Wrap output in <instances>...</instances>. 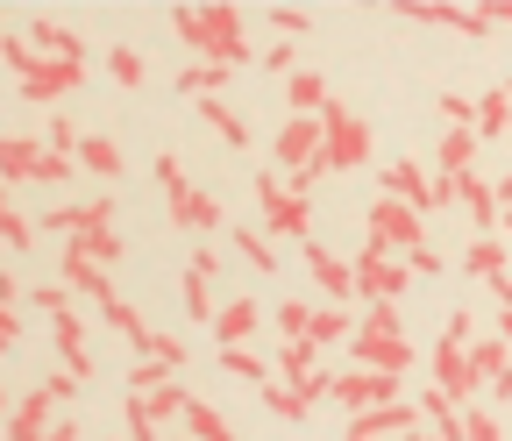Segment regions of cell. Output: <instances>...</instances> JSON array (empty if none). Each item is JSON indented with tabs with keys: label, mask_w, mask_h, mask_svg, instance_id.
Listing matches in <instances>:
<instances>
[{
	"label": "cell",
	"mask_w": 512,
	"mask_h": 441,
	"mask_svg": "<svg viewBox=\"0 0 512 441\" xmlns=\"http://www.w3.org/2000/svg\"><path fill=\"white\" fill-rule=\"evenodd\" d=\"M484 22H512V0H491V8H484Z\"/></svg>",
	"instance_id": "cell-43"
},
{
	"label": "cell",
	"mask_w": 512,
	"mask_h": 441,
	"mask_svg": "<svg viewBox=\"0 0 512 441\" xmlns=\"http://www.w3.org/2000/svg\"><path fill=\"white\" fill-rule=\"evenodd\" d=\"M143 413H150V420H171V413H185V392H178V385H171V392L157 385V392H143Z\"/></svg>",
	"instance_id": "cell-31"
},
{
	"label": "cell",
	"mask_w": 512,
	"mask_h": 441,
	"mask_svg": "<svg viewBox=\"0 0 512 441\" xmlns=\"http://www.w3.org/2000/svg\"><path fill=\"white\" fill-rule=\"evenodd\" d=\"M256 57H264V72H278V79L299 72V50H292V43H271V50H256Z\"/></svg>",
	"instance_id": "cell-35"
},
{
	"label": "cell",
	"mask_w": 512,
	"mask_h": 441,
	"mask_svg": "<svg viewBox=\"0 0 512 441\" xmlns=\"http://www.w3.org/2000/svg\"><path fill=\"white\" fill-rule=\"evenodd\" d=\"M491 193H498V214H505V207H512V171H505V178L491 185Z\"/></svg>",
	"instance_id": "cell-42"
},
{
	"label": "cell",
	"mask_w": 512,
	"mask_h": 441,
	"mask_svg": "<svg viewBox=\"0 0 512 441\" xmlns=\"http://www.w3.org/2000/svg\"><path fill=\"white\" fill-rule=\"evenodd\" d=\"M157 185H164V193H171V200H185V193H192V185H185V164H178L171 150L157 157Z\"/></svg>",
	"instance_id": "cell-33"
},
{
	"label": "cell",
	"mask_w": 512,
	"mask_h": 441,
	"mask_svg": "<svg viewBox=\"0 0 512 441\" xmlns=\"http://www.w3.org/2000/svg\"><path fill=\"white\" fill-rule=\"evenodd\" d=\"M228 242H235V249H242V257H249L256 271H264V278L278 271V249H271V235H264V228H249V221H235V228H228Z\"/></svg>",
	"instance_id": "cell-23"
},
{
	"label": "cell",
	"mask_w": 512,
	"mask_h": 441,
	"mask_svg": "<svg viewBox=\"0 0 512 441\" xmlns=\"http://www.w3.org/2000/svg\"><path fill=\"white\" fill-rule=\"evenodd\" d=\"M128 427H136V441H157V420L143 413V399H136V406H128Z\"/></svg>",
	"instance_id": "cell-41"
},
{
	"label": "cell",
	"mask_w": 512,
	"mask_h": 441,
	"mask_svg": "<svg viewBox=\"0 0 512 441\" xmlns=\"http://www.w3.org/2000/svg\"><path fill=\"white\" fill-rule=\"evenodd\" d=\"M278 164H285V171L320 164V114H292L285 129H278Z\"/></svg>",
	"instance_id": "cell-11"
},
{
	"label": "cell",
	"mask_w": 512,
	"mask_h": 441,
	"mask_svg": "<svg viewBox=\"0 0 512 441\" xmlns=\"http://www.w3.org/2000/svg\"><path fill=\"white\" fill-rule=\"evenodd\" d=\"M498 235H505V242H512V207H505V214H498Z\"/></svg>",
	"instance_id": "cell-46"
},
{
	"label": "cell",
	"mask_w": 512,
	"mask_h": 441,
	"mask_svg": "<svg viewBox=\"0 0 512 441\" xmlns=\"http://www.w3.org/2000/svg\"><path fill=\"white\" fill-rule=\"evenodd\" d=\"M498 335H505V342H512V306H498Z\"/></svg>",
	"instance_id": "cell-45"
},
{
	"label": "cell",
	"mask_w": 512,
	"mask_h": 441,
	"mask_svg": "<svg viewBox=\"0 0 512 441\" xmlns=\"http://www.w3.org/2000/svg\"><path fill=\"white\" fill-rule=\"evenodd\" d=\"M356 370H392V377H406V370H413V342H406V335H356Z\"/></svg>",
	"instance_id": "cell-12"
},
{
	"label": "cell",
	"mask_w": 512,
	"mask_h": 441,
	"mask_svg": "<svg viewBox=\"0 0 512 441\" xmlns=\"http://www.w3.org/2000/svg\"><path fill=\"white\" fill-rule=\"evenodd\" d=\"M256 328H264V306H256V299H228V306L214 313L221 349H242V335H256Z\"/></svg>",
	"instance_id": "cell-15"
},
{
	"label": "cell",
	"mask_w": 512,
	"mask_h": 441,
	"mask_svg": "<svg viewBox=\"0 0 512 441\" xmlns=\"http://www.w3.org/2000/svg\"><path fill=\"white\" fill-rule=\"evenodd\" d=\"M463 441H505L491 413H463Z\"/></svg>",
	"instance_id": "cell-36"
},
{
	"label": "cell",
	"mask_w": 512,
	"mask_h": 441,
	"mask_svg": "<svg viewBox=\"0 0 512 441\" xmlns=\"http://www.w3.org/2000/svg\"><path fill=\"white\" fill-rule=\"evenodd\" d=\"M505 129H512V93L491 86V93L477 100V143H484V136H505Z\"/></svg>",
	"instance_id": "cell-26"
},
{
	"label": "cell",
	"mask_w": 512,
	"mask_h": 441,
	"mask_svg": "<svg viewBox=\"0 0 512 441\" xmlns=\"http://www.w3.org/2000/svg\"><path fill=\"white\" fill-rule=\"evenodd\" d=\"M278 377H285V385H306V392H328V377H320V363H313V342H306V335L278 349Z\"/></svg>",
	"instance_id": "cell-16"
},
{
	"label": "cell",
	"mask_w": 512,
	"mask_h": 441,
	"mask_svg": "<svg viewBox=\"0 0 512 441\" xmlns=\"http://www.w3.org/2000/svg\"><path fill=\"white\" fill-rule=\"evenodd\" d=\"M264 22L278 29V43H299V36L313 29V15H306V8H264Z\"/></svg>",
	"instance_id": "cell-29"
},
{
	"label": "cell",
	"mask_w": 512,
	"mask_h": 441,
	"mask_svg": "<svg viewBox=\"0 0 512 441\" xmlns=\"http://www.w3.org/2000/svg\"><path fill=\"white\" fill-rule=\"evenodd\" d=\"M434 385L448 392V399H463V392H484L477 385V370H470V356H463V342H434Z\"/></svg>",
	"instance_id": "cell-13"
},
{
	"label": "cell",
	"mask_w": 512,
	"mask_h": 441,
	"mask_svg": "<svg viewBox=\"0 0 512 441\" xmlns=\"http://www.w3.org/2000/svg\"><path fill=\"white\" fill-rule=\"evenodd\" d=\"M363 221H370L363 242L377 249V257H406V249H420V228H427V221H420L413 207H399V200H377Z\"/></svg>",
	"instance_id": "cell-4"
},
{
	"label": "cell",
	"mask_w": 512,
	"mask_h": 441,
	"mask_svg": "<svg viewBox=\"0 0 512 441\" xmlns=\"http://www.w3.org/2000/svg\"><path fill=\"white\" fill-rule=\"evenodd\" d=\"M470 164H477V129H448L441 150H434V178H456V171H470Z\"/></svg>",
	"instance_id": "cell-19"
},
{
	"label": "cell",
	"mask_w": 512,
	"mask_h": 441,
	"mask_svg": "<svg viewBox=\"0 0 512 441\" xmlns=\"http://www.w3.org/2000/svg\"><path fill=\"white\" fill-rule=\"evenodd\" d=\"M420 427V406L392 399V406H370V413H349V441H406Z\"/></svg>",
	"instance_id": "cell-8"
},
{
	"label": "cell",
	"mask_w": 512,
	"mask_h": 441,
	"mask_svg": "<svg viewBox=\"0 0 512 441\" xmlns=\"http://www.w3.org/2000/svg\"><path fill=\"white\" fill-rule=\"evenodd\" d=\"M328 392H335L349 413H370V406H392V399H399V377H392V370H342V377H328Z\"/></svg>",
	"instance_id": "cell-6"
},
{
	"label": "cell",
	"mask_w": 512,
	"mask_h": 441,
	"mask_svg": "<svg viewBox=\"0 0 512 441\" xmlns=\"http://www.w3.org/2000/svg\"><path fill=\"white\" fill-rule=\"evenodd\" d=\"M370 164V121L342 100L320 107V171H363Z\"/></svg>",
	"instance_id": "cell-2"
},
{
	"label": "cell",
	"mask_w": 512,
	"mask_h": 441,
	"mask_svg": "<svg viewBox=\"0 0 512 441\" xmlns=\"http://www.w3.org/2000/svg\"><path fill=\"white\" fill-rule=\"evenodd\" d=\"M114 79L136 86V79H143V57H136V50H114Z\"/></svg>",
	"instance_id": "cell-38"
},
{
	"label": "cell",
	"mask_w": 512,
	"mask_h": 441,
	"mask_svg": "<svg viewBox=\"0 0 512 441\" xmlns=\"http://www.w3.org/2000/svg\"><path fill=\"white\" fill-rule=\"evenodd\" d=\"M377 185H384V200L413 207L420 221H427V214H441V193H434V178H427L420 164H377Z\"/></svg>",
	"instance_id": "cell-5"
},
{
	"label": "cell",
	"mask_w": 512,
	"mask_h": 441,
	"mask_svg": "<svg viewBox=\"0 0 512 441\" xmlns=\"http://www.w3.org/2000/svg\"><path fill=\"white\" fill-rule=\"evenodd\" d=\"M406 441H434V434H420V427H413V434H406Z\"/></svg>",
	"instance_id": "cell-47"
},
{
	"label": "cell",
	"mask_w": 512,
	"mask_h": 441,
	"mask_svg": "<svg viewBox=\"0 0 512 441\" xmlns=\"http://www.w3.org/2000/svg\"><path fill=\"white\" fill-rule=\"evenodd\" d=\"M86 164H93V171H121V157H114V143H86Z\"/></svg>",
	"instance_id": "cell-40"
},
{
	"label": "cell",
	"mask_w": 512,
	"mask_h": 441,
	"mask_svg": "<svg viewBox=\"0 0 512 441\" xmlns=\"http://www.w3.org/2000/svg\"><path fill=\"white\" fill-rule=\"evenodd\" d=\"M406 285H413V271H406V257H377V249H370V242L356 249V292H363V299H399Z\"/></svg>",
	"instance_id": "cell-7"
},
{
	"label": "cell",
	"mask_w": 512,
	"mask_h": 441,
	"mask_svg": "<svg viewBox=\"0 0 512 441\" xmlns=\"http://www.w3.org/2000/svg\"><path fill=\"white\" fill-rule=\"evenodd\" d=\"M171 29L200 50V65H221V72H235V65H249V36H242V8H178L171 15Z\"/></svg>",
	"instance_id": "cell-1"
},
{
	"label": "cell",
	"mask_w": 512,
	"mask_h": 441,
	"mask_svg": "<svg viewBox=\"0 0 512 441\" xmlns=\"http://www.w3.org/2000/svg\"><path fill=\"white\" fill-rule=\"evenodd\" d=\"M342 335H356L349 306H313V321H306V342L320 349V342H342Z\"/></svg>",
	"instance_id": "cell-27"
},
{
	"label": "cell",
	"mask_w": 512,
	"mask_h": 441,
	"mask_svg": "<svg viewBox=\"0 0 512 441\" xmlns=\"http://www.w3.org/2000/svg\"><path fill=\"white\" fill-rule=\"evenodd\" d=\"M178 420H185V434H192V441H235V427H228L214 406H200V399H185V413H178Z\"/></svg>",
	"instance_id": "cell-25"
},
{
	"label": "cell",
	"mask_w": 512,
	"mask_h": 441,
	"mask_svg": "<svg viewBox=\"0 0 512 441\" xmlns=\"http://www.w3.org/2000/svg\"><path fill=\"white\" fill-rule=\"evenodd\" d=\"M157 385H171V363H143L136 370V392H157Z\"/></svg>",
	"instance_id": "cell-39"
},
{
	"label": "cell",
	"mask_w": 512,
	"mask_h": 441,
	"mask_svg": "<svg viewBox=\"0 0 512 441\" xmlns=\"http://www.w3.org/2000/svg\"><path fill=\"white\" fill-rule=\"evenodd\" d=\"M299 257H306V271H313V285L328 292V306H349V292H356V264H342L328 242H299Z\"/></svg>",
	"instance_id": "cell-9"
},
{
	"label": "cell",
	"mask_w": 512,
	"mask_h": 441,
	"mask_svg": "<svg viewBox=\"0 0 512 441\" xmlns=\"http://www.w3.org/2000/svg\"><path fill=\"white\" fill-rule=\"evenodd\" d=\"M441 114H448V129H477V100H463V93H441Z\"/></svg>",
	"instance_id": "cell-34"
},
{
	"label": "cell",
	"mask_w": 512,
	"mask_h": 441,
	"mask_svg": "<svg viewBox=\"0 0 512 441\" xmlns=\"http://www.w3.org/2000/svg\"><path fill=\"white\" fill-rule=\"evenodd\" d=\"M256 207H264V235H278V242H313V207L299 200V193H285V178L278 171H256Z\"/></svg>",
	"instance_id": "cell-3"
},
{
	"label": "cell",
	"mask_w": 512,
	"mask_h": 441,
	"mask_svg": "<svg viewBox=\"0 0 512 441\" xmlns=\"http://www.w3.org/2000/svg\"><path fill=\"white\" fill-rule=\"evenodd\" d=\"M463 356H470V370H477V385H491V377L512 370V342H505V335H477V342H463Z\"/></svg>",
	"instance_id": "cell-17"
},
{
	"label": "cell",
	"mask_w": 512,
	"mask_h": 441,
	"mask_svg": "<svg viewBox=\"0 0 512 441\" xmlns=\"http://www.w3.org/2000/svg\"><path fill=\"white\" fill-rule=\"evenodd\" d=\"M505 93H512V79H505Z\"/></svg>",
	"instance_id": "cell-48"
},
{
	"label": "cell",
	"mask_w": 512,
	"mask_h": 441,
	"mask_svg": "<svg viewBox=\"0 0 512 441\" xmlns=\"http://www.w3.org/2000/svg\"><path fill=\"white\" fill-rule=\"evenodd\" d=\"M406 271H413V278H434V271H441V257L420 242V249H406Z\"/></svg>",
	"instance_id": "cell-37"
},
{
	"label": "cell",
	"mask_w": 512,
	"mask_h": 441,
	"mask_svg": "<svg viewBox=\"0 0 512 441\" xmlns=\"http://www.w3.org/2000/svg\"><path fill=\"white\" fill-rule=\"evenodd\" d=\"M328 100H335V93H328V79H320V72H292V79H285V107H292V114H320Z\"/></svg>",
	"instance_id": "cell-21"
},
{
	"label": "cell",
	"mask_w": 512,
	"mask_h": 441,
	"mask_svg": "<svg viewBox=\"0 0 512 441\" xmlns=\"http://www.w3.org/2000/svg\"><path fill=\"white\" fill-rule=\"evenodd\" d=\"M221 86H228L221 65H192V72H185V93H192V100H221Z\"/></svg>",
	"instance_id": "cell-30"
},
{
	"label": "cell",
	"mask_w": 512,
	"mask_h": 441,
	"mask_svg": "<svg viewBox=\"0 0 512 441\" xmlns=\"http://www.w3.org/2000/svg\"><path fill=\"white\" fill-rule=\"evenodd\" d=\"M171 221H178V228H221L228 214H221L214 193H185V200H171Z\"/></svg>",
	"instance_id": "cell-22"
},
{
	"label": "cell",
	"mask_w": 512,
	"mask_h": 441,
	"mask_svg": "<svg viewBox=\"0 0 512 441\" xmlns=\"http://www.w3.org/2000/svg\"><path fill=\"white\" fill-rule=\"evenodd\" d=\"M221 370H228V377H242V385H271V377H278L256 349H221Z\"/></svg>",
	"instance_id": "cell-28"
},
{
	"label": "cell",
	"mask_w": 512,
	"mask_h": 441,
	"mask_svg": "<svg viewBox=\"0 0 512 441\" xmlns=\"http://www.w3.org/2000/svg\"><path fill=\"white\" fill-rule=\"evenodd\" d=\"M491 292H498V306H512V271H505V278H491Z\"/></svg>",
	"instance_id": "cell-44"
},
{
	"label": "cell",
	"mask_w": 512,
	"mask_h": 441,
	"mask_svg": "<svg viewBox=\"0 0 512 441\" xmlns=\"http://www.w3.org/2000/svg\"><path fill=\"white\" fill-rule=\"evenodd\" d=\"M313 399H320V392L285 385V377H271V385H264V413H278V420H306V413H313Z\"/></svg>",
	"instance_id": "cell-20"
},
{
	"label": "cell",
	"mask_w": 512,
	"mask_h": 441,
	"mask_svg": "<svg viewBox=\"0 0 512 441\" xmlns=\"http://www.w3.org/2000/svg\"><path fill=\"white\" fill-rule=\"evenodd\" d=\"M200 114H207V129H214V136H228V150H249V121H242L228 100H200Z\"/></svg>",
	"instance_id": "cell-24"
},
{
	"label": "cell",
	"mask_w": 512,
	"mask_h": 441,
	"mask_svg": "<svg viewBox=\"0 0 512 441\" xmlns=\"http://www.w3.org/2000/svg\"><path fill=\"white\" fill-rule=\"evenodd\" d=\"M214 278H221V257L214 249H200L185 271V306H192V321H214Z\"/></svg>",
	"instance_id": "cell-14"
},
{
	"label": "cell",
	"mask_w": 512,
	"mask_h": 441,
	"mask_svg": "<svg viewBox=\"0 0 512 441\" xmlns=\"http://www.w3.org/2000/svg\"><path fill=\"white\" fill-rule=\"evenodd\" d=\"M406 22H427V29H456V36H484V8H448V0H399Z\"/></svg>",
	"instance_id": "cell-10"
},
{
	"label": "cell",
	"mask_w": 512,
	"mask_h": 441,
	"mask_svg": "<svg viewBox=\"0 0 512 441\" xmlns=\"http://www.w3.org/2000/svg\"><path fill=\"white\" fill-rule=\"evenodd\" d=\"M306 321H313V306H299V299H285V306H278V335H285V342H299V335H306Z\"/></svg>",
	"instance_id": "cell-32"
},
{
	"label": "cell",
	"mask_w": 512,
	"mask_h": 441,
	"mask_svg": "<svg viewBox=\"0 0 512 441\" xmlns=\"http://www.w3.org/2000/svg\"><path fill=\"white\" fill-rule=\"evenodd\" d=\"M463 271H470V278H484V285H491V278H505V271H512V249H505V242H498V235H477V242H470V249H463Z\"/></svg>",
	"instance_id": "cell-18"
}]
</instances>
